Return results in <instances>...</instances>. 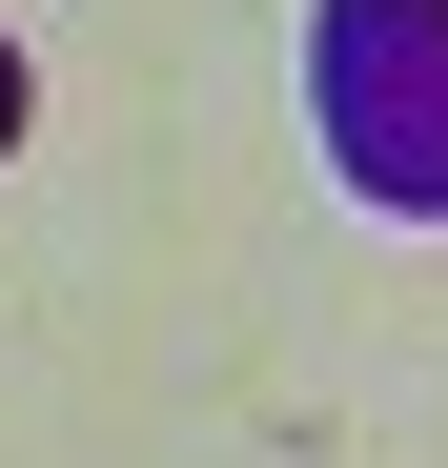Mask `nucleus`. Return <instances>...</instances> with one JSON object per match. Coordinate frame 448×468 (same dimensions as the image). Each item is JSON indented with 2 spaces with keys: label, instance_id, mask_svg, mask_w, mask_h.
<instances>
[{
  "label": "nucleus",
  "instance_id": "1",
  "mask_svg": "<svg viewBox=\"0 0 448 468\" xmlns=\"http://www.w3.org/2000/svg\"><path fill=\"white\" fill-rule=\"evenodd\" d=\"M306 82H326V143L388 204H448V0H326Z\"/></svg>",
  "mask_w": 448,
  "mask_h": 468
},
{
  "label": "nucleus",
  "instance_id": "2",
  "mask_svg": "<svg viewBox=\"0 0 448 468\" xmlns=\"http://www.w3.org/2000/svg\"><path fill=\"white\" fill-rule=\"evenodd\" d=\"M21 122H41V82H21V41H0V164H21Z\"/></svg>",
  "mask_w": 448,
  "mask_h": 468
}]
</instances>
